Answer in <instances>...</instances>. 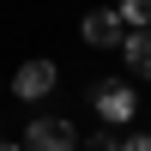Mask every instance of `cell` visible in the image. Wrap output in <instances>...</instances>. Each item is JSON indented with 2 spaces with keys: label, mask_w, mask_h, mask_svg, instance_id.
I'll return each instance as SVG.
<instances>
[{
  "label": "cell",
  "mask_w": 151,
  "mask_h": 151,
  "mask_svg": "<svg viewBox=\"0 0 151 151\" xmlns=\"http://www.w3.org/2000/svg\"><path fill=\"white\" fill-rule=\"evenodd\" d=\"M91 109L103 115V127H127V121L139 115V97H133L127 79H103V85L91 91Z\"/></svg>",
  "instance_id": "cell-1"
},
{
  "label": "cell",
  "mask_w": 151,
  "mask_h": 151,
  "mask_svg": "<svg viewBox=\"0 0 151 151\" xmlns=\"http://www.w3.org/2000/svg\"><path fill=\"white\" fill-rule=\"evenodd\" d=\"M18 151H79V133H73L67 115H36L30 127H24Z\"/></svg>",
  "instance_id": "cell-2"
},
{
  "label": "cell",
  "mask_w": 151,
  "mask_h": 151,
  "mask_svg": "<svg viewBox=\"0 0 151 151\" xmlns=\"http://www.w3.org/2000/svg\"><path fill=\"white\" fill-rule=\"evenodd\" d=\"M6 85H12L18 103H42V97L60 85V67H55V60H42V55H36V60H18V73H12Z\"/></svg>",
  "instance_id": "cell-3"
},
{
  "label": "cell",
  "mask_w": 151,
  "mask_h": 151,
  "mask_svg": "<svg viewBox=\"0 0 151 151\" xmlns=\"http://www.w3.org/2000/svg\"><path fill=\"white\" fill-rule=\"evenodd\" d=\"M79 36H85L91 48H115L121 36H127V24H121V12H115V6H91V12L79 18Z\"/></svg>",
  "instance_id": "cell-4"
},
{
  "label": "cell",
  "mask_w": 151,
  "mask_h": 151,
  "mask_svg": "<svg viewBox=\"0 0 151 151\" xmlns=\"http://www.w3.org/2000/svg\"><path fill=\"white\" fill-rule=\"evenodd\" d=\"M121 55H127V79H145V73H151V42H145V30H127V36H121Z\"/></svg>",
  "instance_id": "cell-5"
},
{
  "label": "cell",
  "mask_w": 151,
  "mask_h": 151,
  "mask_svg": "<svg viewBox=\"0 0 151 151\" xmlns=\"http://www.w3.org/2000/svg\"><path fill=\"white\" fill-rule=\"evenodd\" d=\"M145 18H151V0H121V24L127 30H145Z\"/></svg>",
  "instance_id": "cell-6"
},
{
  "label": "cell",
  "mask_w": 151,
  "mask_h": 151,
  "mask_svg": "<svg viewBox=\"0 0 151 151\" xmlns=\"http://www.w3.org/2000/svg\"><path fill=\"white\" fill-rule=\"evenodd\" d=\"M121 151H151V139H145V133H127V139H121Z\"/></svg>",
  "instance_id": "cell-7"
},
{
  "label": "cell",
  "mask_w": 151,
  "mask_h": 151,
  "mask_svg": "<svg viewBox=\"0 0 151 151\" xmlns=\"http://www.w3.org/2000/svg\"><path fill=\"white\" fill-rule=\"evenodd\" d=\"M0 151H18V139H0Z\"/></svg>",
  "instance_id": "cell-8"
}]
</instances>
